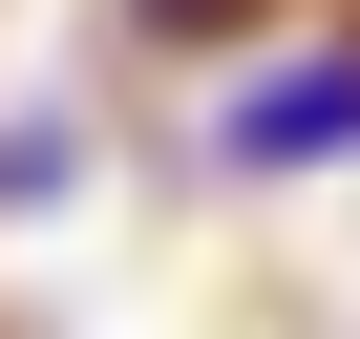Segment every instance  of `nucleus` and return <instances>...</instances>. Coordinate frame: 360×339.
<instances>
[{"mask_svg":"<svg viewBox=\"0 0 360 339\" xmlns=\"http://www.w3.org/2000/svg\"><path fill=\"white\" fill-rule=\"evenodd\" d=\"M148 22H169V43H233V22H276V0H148Z\"/></svg>","mask_w":360,"mask_h":339,"instance_id":"obj_2","label":"nucleus"},{"mask_svg":"<svg viewBox=\"0 0 360 339\" xmlns=\"http://www.w3.org/2000/svg\"><path fill=\"white\" fill-rule=\"evenodd\" d=\"M212 148L255 170V191H276V170H360V22H297V43L212 106Z\"/></svg>","mask_w":360,"mask_h":339,"instance_id":"obj_1","label":"nucleus"}]
</instances>
